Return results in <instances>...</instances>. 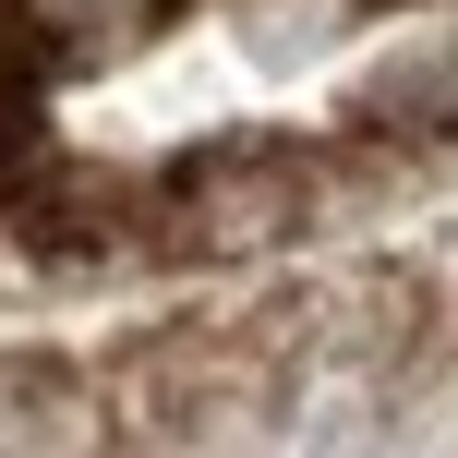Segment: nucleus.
I'll list each match as a JSON object with an SVG mask.
<instances>
[{"label": "nucleus", "instance_id": "f257e3e1", "mask_svg": "<svg viewBox=\"0 0 458 458\" xmlns=\"http://www.w3.org/2000/svg\"><path fill=\"white\" fill-rule=\"evenodd\" d=\"M13 13H24V37L61 48V61H109V48H133L169 0H13Z\"/></svg>", "mask_w": 458, "mask_h": 458}]
</instances>
